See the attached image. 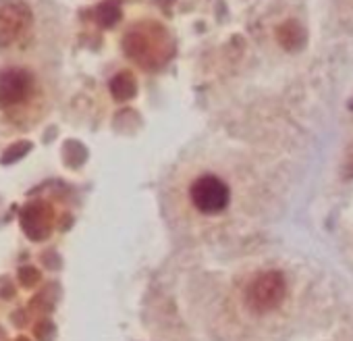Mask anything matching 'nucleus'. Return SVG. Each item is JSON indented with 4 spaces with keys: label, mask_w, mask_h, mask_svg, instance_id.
Segmentation results:
<instances>
[{
    "label": "nucleus",
    "mask_w": 353,
    "mask_h": 341,
    "mask_svg": "<svg viewBox=\"0 0 353 341\" xmlns=\"http://www.w3.org/2000/svg\"><path fill=\"white\" fill-rule=\"evenodd\" d=\"M276 40L283 48L287 50H297L303 46L305 42V32H303V26H299L297 21L289 19L285 23H281L276 28Z\"/></svg>",
    "instance_id": "obj_7"
},
{
    "label": "nucleus",
    "mask_w": 353,
    "mask_h": 341,
    "mask_svg": "<svg viewBox=\"0 0 353 341\" xmlns=\"http://www.w3.org/2000/svg\"><path fill=\"white\" fill-rule=\"evenodd\" d=\"M42 281V275L36 266H21L19 269V283L28 289L36 287L38 283Z\"/></svg>",
    "instance_id": "obj_11"
},
{
    "label": "nucleus",
    "mask_w": 353,
    "mask_h": 341,
    "mask_svg": "<svg viewBox=\"0 0 353 341\" xmlns=\"http://www.w3.org/2000/svg\"><path fill=\"white\" fill-rule=\"evenodd\" d=\"M135 90H137V86H135V79H133V75L129 71H121V73H117L110 79V92H112V96L117 100H129V98H133L135 96Z\"/></svg>",
    "instance_id": "obj_9"
},
{
    "label": "nucleus",
    "mask_w": 353,
    "mask_h": 341,
    "mask_svg": "<svg viewBox=\"0 0 353 341\" xmlns=\"http://www.w3.org/2000/svg\"><path fill=\"white\" fill-rule=\"evenodd\" d=\"M92 19L102 30L114 28L121 21V7H119V3H117V0H104V3H100L92 11Z\"/></svg>",
    "instance_id": "obj_8"
},
{
    "label": "nucleus",
    "mask_w": 353,
    "mask_h": 341,
    "mask_svg": "<svg viewBox=\"0 0 353 341\" xmlns=\"http://www.w3.org/2000/svg\"><path fill=\"white\" fill-rule=\"evenodd\" d=\"M123 52L127 59L137 63L145 71H156L164 67L172 52L174 42L168 30L152 19L133 23L123 36Z\"/></svg>",
    "instance_id": "obj_3"
},
{
    "label": "nucleus",
    "mask_w": 353,
    "mask_h": 341,
    "mask_svg": "<svg viewBox=\"0 0 353 341\" xmlns=\"http://www.w3.org/2000/svg\"><path fill=\"white\" fill-rule=\"evenodd\" d=\"M0 341H9V339H7V333H5V329H3V327H0Z\"/></svg>",
    "instance_id": "obj_13"
},
{
    "label": "nucleus",
    "mask_w": 353,
    "mask_h": 341,
    "mask_svg": "<svg viewBox=\"0 0 353 341\" xmlns=\"http://www.w3.org/2000/svg\"><path fill=\"white\" fill-rule=\"evenodd\" d=\"M13 341H32V339H28L26 335H19V337H17V339H13Z\"/></svg>",
    "instance_id": "obj_14"
},
{
    "label": "nucleus",
    "mask_w": 353,
    "mask_h": 341,
    "mask_svg": "<svg viewBox=\"0 0 353 341\" xmlns=\"http://www.w3.org/2000/svg\"><path fill=\"white\" fill-rule=\"evenodd\" d=\"M289 170L268 154L202 148L174 162L160 202L168 229L188 246H231L258 233L283 208Z\"/></svg>",
    "instance_id": "obj_1"
},
{
    "label": "nucleus",
    "mask_w": 353,
    "mask_h": 341,
    "mask_svg": "<svg viewBox=\"0 0 353 341\" xmlns=\"http://www.w3.org/2000/svg\"><path fill=\"white\" fill-rule=\"evenodd\" d=\"M34 30V11L26 0H0V48L23 44Z\"/></svg>",
    "instance_id": "obj_4"
},
{
    "label": "nucleus",
    "mask_w": 353,
    "mask_h": 341,
    "mask_svg": "<svg viewBox=\"0 0 353 341\" xmlns=\"http://www.w3.org/2000/svg\"><path fill=\"white\" fill-rule=\"evenodd\" d=\"M36 90V77L26 67H7L0 71V108L26 104Z\"/></svg>",
    "instance_id": "obj_5"
},
{
    "label": "nucleus",
    "mask_w": 353,
    "mask_h": 341,
    "mask_svg": "<svg viewBox=\"0 0 353 341\" xmlns=\"http://www.w3.org/2000/svg\"><path fill=\"white\" fill-rule=\"evenodd\" d=\"M34 335H36L40 341H54L57 327L52 324V320H48V318H42V320H38V324L34 327Z\"/></svg>",
    "instance_id": "obj_12"
},
{
    "label": "nucleus",
    "mask_w": 353,
    "mask_h": 341,
    "mask_svg": "<svg viewBox=\"0 0 353 341\" xmlns=\"http://www.w3.org/2000/svg\"><path fill=\"white\" fill-rule=\"evenodd\" d=\"M57 223V213L54 206L46 200H34L21 206L19 211V227L32 242H46Z\"/></svg>",
    "instance_id": "obj_6"
},
{
    "label": "nucleus",
    "mask_w": 353,
    "mask_h": 341,
    "mask_svg": "<svg viewBox=\"0 0 353 341\" xmlns=\"http://www.w3.org/2000/svg\"><path fill=\"white\" fill-rule=\"evenodd\" d=\"M32 148H34V144L30 139H17V142H13L11 146L5 148L3 154H0V164L9 166V164H15V162L23 160L32 152Z\"/></svg>",
    "instance_id": "obj_10"
},
{
    "label": "nucleus",
    "mask_w": 353,
    "mask_h": 341,
    "mask_svg": "<svg viewBox=\"0 0 353 341\" xmlns=\"http://www.w3.org/2000/svg\"><path fill=\"white\" fill-rule=\"evenodd\" d=\"M318 304L316 273L285 254H262L227 271L208 302L214 341H289Z\"/></svg>",
    "instance_id": "obj_2"
},
{
    "label": "nucleus",
    "mask_w": 353,
    "mask_h": 341,
    "mask_svg": "<svg viewBox=\"0 0 353 341\" xmlns=\"http://www.w3.org/2000/svg\"><path fill=\"white\" fill-rule=\"evenodd\" d=\"M336 341H353V339H336Z\"/></svg>",
    "instance_id": "obj_15"
}]
</instances>
